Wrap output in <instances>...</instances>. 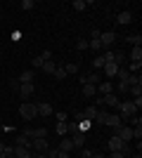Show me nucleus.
Masks as SVG:
<instances>
[{
  "mask_svg": "<svg viewBox=\"0 0 142 158\" xmlns=\"http://www.w3.org/2000/svg\"><path fill=\"white\" fill-rule=\"evenodd\" d=\"M90 158H107V156H102V153H93Z\"/></svg>",
  "mask_w": 142,
  "mask_h": 158,
  "instance_id": "8fccbe9b",
  "label": "nucleus"
},
{
  "mask_svg": "<svg viewBox=\"0 0 142 158\" xmlns=\"http://www.w3.org/2000/svg\"><path fill=\"white\" fill-rule=\"evenodd\" d=\"M133 85H142V76L140 73H130V78H128V87Z\"/></svg>",
  "mask_w": 142,
  "mask_h": 158,
  "instance_id": "aec40b11",
  "label": "nucleus"
},
{
  "mask_svg": "<svg viewBox=\"0 0 142 158\" xmlns=\"http://www.w3.org/2000/svg\"><path fill=\"white\" fill-rule=\"evenodd\" d=\"M76 47H78V50H88V40H78V45H76Z\"/></svg>",
  "mask_w": 142,
  "mask_h": 158,
  "instance_id": "37998d69",
  "label": "nucleus"
},
{
  "mask_svg": "<svg viewBox=\"0 0 142 158\" xmlns=\"http://www.w3.org/2000/svg\"><path fill=\"white\" fill-rule=\"evenodd\" d=\"M43 73H54V69H57V64H54V61H43Z\"/></svg>",
  "mask_w": 142,
  "mask_h": 158,
  "instance_id": "5701e85b",
  "label": "nucleus"
},
{
  "mask_svg": "<svg viewBox=\"0 0 142 158\" xmlns=\"http://www.w3.org/2000/svg\"><path fill=\"white\" fill-rule=\"evenodd\" d=\"M41 59H43V61H52V52H50V50H43Z\"/></svg>",
  "mask_w": 142,
  "mask_h": 158,
  "instance_id": "4c0bfd02",
  "label": "nucleus"
},
{
  "mask_svg": "<svg viewBox=\"0 0 142 158\" xmlns=\"http://www.w3.org/2000/svg\"><path fill=\"white\" fill-rule=\"evenodd\" d=\"M133 21V12H118V17H116V24H130Z\"/></svg>",
  "mask_w": 142,
  "mask_h": 158,
  "instance_id": "ddd939ff",
  "label": "nucleus"
},
{
  "mask_svg": "<svg viewBox=\"0 0 142 158\" xmlns=\"http://www.w3.org/2000/svg\"><path fill=\"white\" fill-rule=\"evenodd\" d=\"M19 113L24 120H33L36 116H38V104H33V102H24V104L19 106Z\"/></svg>",
  "mask_w": 142,
  "mask_h": 158,
  "instance_id": "f03ea898",
  "label": "nucleus"
},
{
  "mask_svg": "<svg viewBox=\"0 0 142 158\" xmlns=\"http://www.w3.org/2000/svg\"><path fill=\"white\" fill-rule=\"evenodd\" d=\"M83 142H85V132H76V135H71V144H74V149H83Z\"/></svg>",
  "mask_w": 142,
  "mask_h": 158,
  "instance_id": "1a4fd4ad",
  "label": "nucleus"
},
{
  "mask_svg": "<svg viewBox=\"0 0 142 158\" xmlns=\"http://www.w3.org/2000/svg\"><path fill=\"white\" fill-rule=\"evenodd\" d=\"M128 123H130V127H137V125H142V118L140 116H133V118H128Z\"/></svg>",
  "mask_w": 142,
  "mask_h": 158,
  "instance_id": "473e14b6",
  "label": "nucleus"
},
{
  "mask_svg": "<svg viewBox=\"0 0 142 158\" xmlns=\"http://www.w3.org/2000/svg\"><path fill=\"white\" fill-rule=\"evenodd\" d=\"M118 92H128V83H118Z\"/></svg>",
  "mask_w": 142,
  "mask_h": 158,
  "instance_id": "49530a36",
  "label": "nucleus"
},
{
  "mask_svg": "<svg viewBox=\"0 0 142 158\" xmlns=\"http://www.w3.org/2000/svg\"><path fill=\"white\" fill-rule=\"evenodd\" d=\"M107 144H109V151H121V146H123V142H121V139H118V137H116V135H114V137L109 139Z\"/></svg>",
  "mask_w": 142,
  "mask_h": 158,
  "instance_id": "dca6fc26",
  "label": "nucleus"
},
{
  "mask_svg": "<svg viewBox=\"0 0 142 158\" xmlns=\"http://www.w3.org/2000/svg\"><path fill=\"white\" fill-rule=\"evenodd\" d=\"M133 139H142V125L133 127Z\"/></svg>",
  "mask_w": 142,
  "mask_h": 158,
  "instance_id": "c9c22d12",
  "label": "nucleus"
},
{
  "mask_svg": "<svg viewBox=\"0 0 142 158\" xmlns=\"http://www.w3.org/2000/svg\"><path fill=\"white\" fill-rule=\"evenodd\" d=\"M7 158H17V156H14V153H12V156H7Z\"/></svg>",
  "mask_w": 142,
  "mask_h": 158,
  "instance_id": "5fc2aeb1",
  "label": "nucleus"
},
{
  "mask_svg": "<svg viewBox=\"0 0 142 158\" xmlns=\"http://www.w3.org/2000/svg\"><path fill=\"white\" fill-rule=\"evenodd\" d=\"M0 158H7V156H5V153H2V151H0Z\"/></svg>",
  "mask_w": 142,
  "mask_h": 158,
  "instance_id": "864d4df0",
  "label": "nucleus"
},
{
  "mask_svg": "<svg viewBox=\"0 0 142 158\" xmlns=\"http://www.w3.org/2000/svg\"><path fill=\"white\" fill-rule=\"evenodd\" d=\"M33 90H36L33 83H21V85H19V92H21V97H24V99L31 97V94H33Z\"/></svg>",
  "mask_w": 142,
  "mask_h": 158,
  "instance_id": "9d476101",
  "label": "nucleus"
},
{
  "mask_svg": "<svg viewBox=\"0 0 142 158\" xmlns=\"http://www.w3.org/2000/svg\"><path fill=\"white\" fill-rule=\"evenodd\" d=\"M97 92H100V97H104V94H111V92H114V85L104 80V83H100V85H97Z\"/></svg>",
  "mask_w": 142,
  "mask_h": 158,
  "instance_id": "9b49d317",
  "label": "nucleus"
},
{
  "mask_svg": "<svg viewBox=\"0 0 142 158\" xmlns=\"http://www.w3.org/2000/svg\"><path fill=\"white\" fill-rule=\"evenodd\" d=\"M33 78H36V71L33 69H26V71H21L19 83H33Z\"/></svg>",
  "mask_w": 142,
  "mask_h": 158,
  "instance_id": "f8f14e48",
  "label": "nucleus"
},
{
  "mask_svg": "<svg viewBox=\"0 0 142 158\" xmlns=\"http://www.w3.org/2000/svg\"><path fill=\"white\" fill-rule=\"evenodd\" d=\"M88 47H90V50H95V52H100V50H104L100 40H90V43H88Z\"/></svg>",
  "mask_w": 142,
  "mask_h": 158,
  "instance_id": "cd10ccee",
  "label": "nucleus"
},
{
  "mask_svg": "<svg viewBox=\"0 0 142 158\" xmlns=\"http://www.w3.org/2000/svg\"><path fill=\"white\" fill-rule=\"evenodd\" d=\"M33 158H47L45 153H33Z\"/></svg>",
  "mask_w": 142,
  "mask_h": 158,
  "instance_id": "09e8293b",
  "label": "nucleus"
},
{
  "mask_svg": "<svg viewBox=\"0 0 142 158\" xmlns=\"http://www.w3.org/2000/svg\"><path fill=\"white\" fill-rule=\"evenodd\" d=\"M31 66H33V71H36V69H41V66H43V59H41V57H36V59L31 61Z\"/></svg>",
  "mask_w": 142,
  "mask_h": 158,
  "instance_id": "a19ab883",
  "label": "nucleus"
},
{
  "mask_svg": "<svg viewBox=\"0 0 142 158\" xmlns=\"http://www.w3.org/2000/svg\"><path fill=\"white\" fill-rule=\"evenodd\" d=\"M114 61H116V64L126 61V52H123V50H114Z\"/></svg>",
  "mask_w": 142,
  "mask_h": 158,
  "instance_id": "393cba45",
  "label": "nucleus"
},
{
  "mask_svg": "<svg viewBox=\"0 0 142 158\" xmlns=\"http://www.w3.org/2000/svg\"><path fill=\"white\" fill-rule=\"evenodd\" d=\"M64 71H67V76L69 73L74 76V73H78V64H64Z\"/></svg>",
  "mask_w": 142,
  "mask_h": 158,
  "instance_id": "a878e982",
  "label": "nucleus"
},
{
  "mask_svg": "<svg viewBox=\"0 0 142 158\" xmlns=\"http://www.w3.org/2000/svg\"><path fill=\"white\" fill-rule=\"evenodd\" d=\"M121 153H123V156H133V149H130V144H123V146H121Z\"/></svg>",
  "mask_w": 142,
  "mask_h": 158,
  "instance_id": "58836bf2",
  "label": "nucleus"
},
{
  "mask_svg": "<svg viewBox=\"0 0 142 158\" xmlns=\"http://www.w3.org/2000/svg\"><path fill=\"white\" fill-rule=\"evenodd\" d=\"M107 158H126V156H123V153L121 151H111V153H109V156Z\"/></svg>",
  "mask_w": 142,
  "mask_h": 158,
  "instance_id": "a18cd8bd",
  "label": "nucleus"
},
{
  "mask_svg": "<svg viewBox=\"0 0 142 158\" xmlns=\"http://www.w3.org/2000/svg\"><path fill=\"white\" fill-rule=\"evenodd\" d=\"M50 146H47V139H43V137H36V139H31V153H45Z\"/></svg>",
  "mask_w": 142,
  "mask_h": 158,
  "instance_id": "39448f33",
  "label": "nucleus"
},
{
  "mask_svg": "<svg viewBox=\"0 0 142 158\" xmlns=\"http://www.w3.org/2000/svg\"><path fill=\"white\" fill-rule=\"evenodd\" d=\"M21 7H24V10H33L36 2H33V0H21Z\"/></svg>",
  "mask_w": 142,
  "mask_h": 158,
  "instance_id": "f704fd0d",
  "label": "nucleus"
},
{
  "mask_svg": "<svg viewBox=\"0 0 142 158\" xmlns=\"http://www.w3.org/2000/svg\"><path fill=\"white\" fill-rule=\"evenodd\" d=\"M52 76H54V78H59V80H62V78H67V71H64V66H57Z\"/></svg>",
  "mask_w": 142,
  "mask_h": 158,
  "instance_id": "bb28decb",
  "label": "nucleus"
},
{
  "mask_svg": "<svg viewBox=\"0 0 142 158\" xmlns=\"http://www.w3.org/2000/svg\"><path fill=\"white\" fill-rule=\"evenodd\" d=\"M130 59H133V61H142V45L133 47V52H130Z\"/></svg>",
  "mask_w": 142,
  "mask_h": 158,
  "instance_id": "4be33fe9",
  "label": "nucleus"
},
{
  "mask_svg": "<svg viewBox=\"0 0 142 158\" xmlns=\"http://www.w3.org/2000/svg\"><path fill=\"white\" fill-rule=\"evenodd\" d=\"M0 151L5 153V142H0Z\"/></svg>",
  "mask_w": 142,
  "mask_h": 158,
  "instance_id": "3c124183",
  "label": "nucleus"
},
{
  "mask_svg": "<svg viewBox=\"0 0 142 158\" xmlns=\"http://www.w3.org/2000/svg\"><path fill=\"white\" fill-rule=\"evenodd\" d=\"M74 7L78 10V12H83V10L88 7V2H83V0H76V2H74Z\"/></svg>",
  "mask_w": 142,
  "mask_h": 158,
  "instance_id": "e433bc0d",
  "label": "nucleus"
},
{
  "mask_svg": "<svg viewBox=\"0 0 142 158\" xmlns=\"http://www.w3.org/2000/svg\"><path fill=\"white\" fill-rule=\"evenodd\" d=\"M93 66H95V69H104V59H102V54H97V57L93 59Z\"/></svg>",
  "mask_w": 142,
  "mask_h": 158,
  "instance_id": "c756f323",
  "label": "nucleus"
},
{
  "mask_svg": "<svg viewBox=\"0 0 142 158\" xmlns=\"http://www.w3.org/2000/svg\"><path fill=\"white\" fill-rule=\"evenodd\" d=\"M100 43L104 50H111V45H116V33L114 31H107V33H102L100 35Z\"/></svg>",
  "mask_w": 142,
  "mask_h": 158,
  "instance_id": "423d86ee",
  "label": "nucleus"
},
{
  "mask_svg": "<svg viewBox=\"0 0 142 158\" xmlns=\"http://www.w3.org/2000/svg\"><path fill=\"white\" fill-rule=\"evenodd\" d=\"M59 151H67V153H71L74 151V144H71V139H67V137H62V142H59V146H57Z\"/></svg>",
  "mask_w": 142,
  "mask_h": 158,
  "instance_id": "f3484780",
  "label": "nucleus"
},
{
  "mask_svg": "<svg viewBox=\"0 0 142 158\" xmlns=\"http://www.w3.org/2000/svg\"><path fill=\"white\" fill-rule=\"evenodd\" d=\"M93 156V151H90V149H81V158H90Z\"/></svg>",
  "mask_w": 142,
  "mask_h": 158,
  "instance_id": "c03bdc74",
  "label": "nucleus"
},
{
  "mask_svg": "<svg viewBox=\"0 0 142 158\" xmlns=\"http://www.w3.org/2000/svg\"><path fill=\"white\" fill-rule=\"evenodd\" d=\"M88 83L97 87V85H100V76H97V73H90V76H88Z\"/></svg>",
  "mask_w": 142,
  "mask_h": 158,
  "instance_id": "2f4dec72",
  "label": "nucleus"
},
{
  "mask_svg": "<svg viewBox=\"0 0 142 158\" xmlns=\"http://www.w3.org/2000/svg\"><path fill=\"white\" fill-rule=\"evenodd\" d=\"M67 132H69L67 123H57V135H59V137H64V135H67Z\"/></svg>",
  "mask_w": 142,
  "mask_h": 158,
  "instance_id": "c85d7f7f",
  "label": "nucleus"
},
{
  "mask_svg": "<svg viewBox=\"0 0 142 158\" xmlns=\"http://www.w3.org/2000/svg\"><path fill=\"white\" fill-rule=\"evenodd\" d=\"M54 116H57V123H67V113H64V111L54 113Z\"/></svg>",
  "mask_w": 142,
  "mask_h": 158,
  "instance_id": "79ce46f5",
  "label": "nucleus"
},
{
  "mask_svg": "<svg viewBox=\"0 0 142 158\" xmlns=\"http://www.w3.org/2000/svg\"><path fill=\"white\" fill-rule=\"evenodd\" d=\"M83 97H97V87L85 83V85H83Z\"/></svg>",
  "mask_w": 142,
  "mask_h": 158,
  "instance_id": "a211bd4d",
  "label": "nucleus"
},
{
  "mask_svg": "<svg viewBox=\"0 0 142 158\" xmlns=\"http://www.w3.org/2000/svg\"><path fill=\"white\" fill-rule=\"evenodd\" d=\"M130 158H142V156H140V153H135V156H130Z\"/></svg>",
  "mask_w": 142,
  "mask_h": 158,
  "instance_id": "603ef678",
  "label": "nucleus"
},
{
  "mask_svg": "<svg viewBox=\"0 0 142 158\" xmlns=\"http://www.w3.org/2000/svg\"><path fill=\"white\" fill-rule=\"evenodd\" d=\"M102 104L104 106H118V94L111 92V94H104V97H97L93 106H102Z\"/></svg>",
  "mask_w": 142,
  "mask_h": 158,
  "instance_id": "20e7f679",
  "label": "nucleus"
},
{
  "mask_svg": "<svg viewBox=\"0 0 142 158\" xmlns=\"http://www.w3.org/2000/svg\"><path fill=\"white\" fill-rule=\"evenodd\" d=\"M36 137H43V139H45L47 137V130H45V127H38V130H33V139Z\"/></svg>",
  "mask_w": 142,
  "mask_h": 158,
  "instance_id": "72a5a7b5",
  "label": "nucleus"
},
{
  "mask_svg": "<svg viewBox=\"0 0 142 158\" xmlns=\"http://www.w3.org/2000/svg\"><path fill=\"white\" fill-rule=\"evenodd\" d=\"M114 135L121 139L123 144H128L130 139H133V127L130 125H121V127H114Z\"/></svg>",
  "mask_w": 142,
  "mask_h": 158,
  "instance_id": "7ed1b4c3",
  "label": "nucleus"
},
{
  "mask_svg": "<svg viewBox=\"0 0 142 158\" xmlns=\"http://www.w3.org/2000/svg\"><path fill=\"white\" fill-rule=\"evenodd\" d=\"M126 43H133V45H140V43H142V35H140V33H130V35H126Z\"/></svg>",
  "mask_w": 142,
  "mask_h": 158,
  "instance_id": "6ab92c4d",
  "label": "nucleus"
},
{
  "mask_svg": "<svg viewBox=\"0 0 142 158\" xmlns=\"http://www.w3.org/2000/svg\"><path fill=\"white\" fill-rule=\"evenodd\" d=\"M57 158H71V156H69L67 151H59V153H57Z\"/></svg>",
  "mask_w": 142,
  "mask_h": 158,
  "instance_id": "de8ad7c7",
  "label": "nucleus"
},
{
  "mask_svg": "<svg viewBox=\"0 0 142 158\" xmlns=\"http://www.w3.org/2000/svg\"><path fill=\"white\" fill-rule=\"evenodd\" d=\"M14 146H24V149H31V139L24 137V135H19V137H17V144H14Z\"/></svg>",
  "mask_w": 142,
  "mask_h": 158,
  "instance_id": "412c9836",
  "label": "nucleus"
},
{
  "mask_svg": "<svg viewBox=\"0 0 142 158\" xmlns=\"http://www.w3.org/2000/svg\"><path fill=\"white\" fill-rule=\"evenodd\" d=\"M118 113H121V120L126 123L128 118H133V116H137V106L133 104V102H118Z\"/></svg>",
  "mask_w": 142,
  "mask_h": 158,
  "instance_id": "f257e3e1",
  "label": "nucleus"
},
{
  "mask_svg": "<svg viewBox=\"0 0 142 158\" xmlns=\"http://www.w3.org/2000/svg\"><path fill=\"white\" fill-rule=\"evenodd\" d=\"M104 125H111V127H121L123 120L118 113H107V118H104Z\"/></svg>",
  "mask_w": 142,
  "mask_h": 158,
  "instance_id": "0eeeda50",
  "label": "nucleus"
},
{
  "mask_svg": "<svg viewBox=\"0 0 142 158\" xmlns=\"http://www.w3.org/2000/svg\"><path fill=\"white\" fill-rule=\"evenodd\" d=\"M126 69H128V73H140V69H142V61H130V64L126 66Z\"/></svg>",
  "mask_w": 142,
  "mask_h": 158,
  "instance_id": "b1692460",
  "label": "nucleus"
},
{
  "mask_svg": "<svg viewBox=\"0 0 142 158\" xmlns=\"http://www.w3.org/2000/svg\"><path fill=\"white\" fill-rule=\"evenodd\" d=\"M102 71L107 73V78H114L116 71H118V64H116V61H111V64H104V69H102Z\"/></svg>",
  "mask_w": 142,
  "mask_h": 158,
  "instance_id": "4468645a",
  "label": "nucleus"
},
{
  "mask_svg": "<svg viewBox=\"0 0 142 158\" xmlns=\"http://www.w3.org/2000/svg\"><path fill=\"white\" fill-rule=\"evenodd\" d=\"M52 113H54V109H52L50 102H41V104H38V116L45 118V116H52Z\"/></svg>",
  "mask_w": 142,
  "mask_h": 158,
  "instance_id": "6e6552de",
  "label": "nucleus"
},
{
  "mask_svg": "<svg viewBox=\"0 0 142 158\" xmlns=\"http://www.w3.org/2000/svg\"><path fill=\"white\" fill-rule=\"evenodd\" d=\"M14 156L17 158H33L31 149H24V146H14Z\"/></svg>",
  "mask_w": 142,
  "mask_h": 158,
  "instance_id": "2eb2a0df",
  "label": "nucleus"
},
{
  "mask_svg": "<svg viewBox=\"0 0 142 158\" xmlns=\"http://www.w3.org/2000/svg\"><path fill=\"white\" fill-rule=\"evenodd\" d=\"M57 153H59V149H47L45 156H47V158H57Z\"/></svg>",
  "mask_w": 142,
  "mask_h": 158,
  "instance_id": "ea45409f",
  "label": "nucleus"
},
{
  "mask_svg": "<svg viewBox=\"0 0 142 158\" xmlns=\"http://www.w3.org/2000/svg\"><path fill=\"white\" fill-rule=\"evenodd\" d=\"M128 92H133V97H142V85H133V87H128Z\"/></svg>",
  "mask_w": 142,
  "mask_h": 158,
  "instance_id": "7c9ffc66",
  "label": "nucleus"
}]
</instances>
